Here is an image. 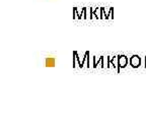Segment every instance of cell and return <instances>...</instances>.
Segmentation results:
<instances>
[{"instance_id":"6da1fadb","label":"cell","mask_w":146,"mask_h":137,"mask_svg":"<svg viewBox=\"0 0 146 137\" xmlns=\"http://www.w3.org/2000/svg\"><path fill=\"white\" fill-rule=\"evenodd\" d=\"M128 58L125 55H120L118 56V72H120V68H124L127 66Z\"/></svg>"},{"instance_id":"7a4b0ae2","label":"cell","mask_w":146,"mask_h":137,"mask_svg":"<svg viewBox=\"0 0 146 137\" xmlns=\"http://www.w3.org/2000/svg\"><path fill=\"white\" fill-rule=\"evenodd\" d=\"M130 65L133 68H138L141 65V58L137 55H133L130 58Z\"/></svg>"},{"instance_id":"3957f363","label":"cell","mask_w":146,"mask_h":137,"mask_svg":"<svg viewBox=\"0 0 146 137\" xmlns=\"http://www.w3.org/2000/svg\"><path fill=\"white\" fill-rule=\"evenodd\" d=\"M56 64V58L55 57H47L45 60V65L47 67H54Z\"/></svg>"},{"instance_id":"277c9868","label":"cell","mask_w":146,"mask_h":137,"mask_svg":"<svg viewBox=\"0 0 146 137\" xmlns=\"http://www.w3.org/2000/svg\"><path fill=\"white\" fill-rule=\"evenodd\" d=\"M104 18H105V19H109V18L114 19V8H113V7H110L109 12H107V13L104 15Z\"/></svg>"},{"instance_id":"5b68a950","label":"cell","mask_w":146,"mask_h":137,"mask_svg":"<svg viewBox=\"0 0 146 137\" xmlns=\"http://www.w3.org/2000/svg\"><path fill=\"white\" fill-rule=\"evenodd\" d=\"M102 64V67H105L104 66V56H100V60L96 61V57H94V67H96L98 66V64Z\"/></svg>"},{"instance_id":"8992f818","label":"cell","mask_w":146,"mask_h":137,"mask_svg":"<svg viewBox=\"0 0 146 137\" xmlns=\"http://www.w3.org/2000/svg\"><path fill=\"white\" fill-rule=\"evenodd\" d=\"M82 9H83V19H86L87 18V14H86L87 7H82Z\"/></svg>"}]
</instances>
